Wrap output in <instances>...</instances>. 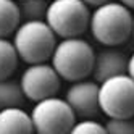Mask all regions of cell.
Listing matches in <instances>:
<instances>
[{
    "instance_id": "obj_2",
    "label": "cell",
    "mask_w": 134,
    "mask_h": 134,
    "mask_svg": "<svg viewBox=\"0 0 134 134\" xmlns=\"http://www.w3.org/2000/svg\"><path fill=\"white\" fill-rule=\"evenodd\" d=\"M95 52L92 45L79 37L62 39L52 52V68L65 81H82L92 73Z\"/></svg>"
},
{
    "instance_id": "obj_6",
    "label": "cell",
    "mask_w": 134,
    "mask_h": 134,
    "mask_svg": "<svg viewBox=\"0 0 134 134\" xmlns=\"http://www.w3.org/2000/svg\"><path fill=\"white\" fill-rule=\"evenodd\" d=\"M29 116L34 134H68L76 123L68 103L57 95L36 102Z\"/></svg>"
},
{
    "instance_id": "obj_16",
    "label": "cell",
    "mask_w": 134,
    "mask_h": 134,
    "mask_svg": "<svg viewBox=\"0 0 134 134\" xmlns=\"http://www.w3.org/2000/svg\"><path fill=\"white\" fill-rule=\"evenodd\" d=\"M68 134H107L103 124L95 120H79L73 124Z\"/></svg>"
},
{
    "instance_id": "obj_1",
    "label": "cell",
    "mask_w": 134,
    "mask_h": 134,
    "mask_svg": "<svg viewBox=\"0 0 134 134\" xmlns=\"http://www.w3.org/2000/svg\"><path fill=\"white\" fill-rule=\"evenodd\" d=\"M89 29L94 39L102 45H121L131 37L132 15L120 2H105L91 13Z\"/></svg>"
},
{
    "instance_id": "obj_8",
    "label": "cell",
    "mask_w": 134,
    "mask_h": 134,
    "mask_svg": "<svg viewBox=\"0 0 134 134\" xmlns=\"http://www.w3.org/2000/svg\"><path fill=\"white\" fill-rule=\"evenodd\" d=\"M76 118L94 120L100 113L99 108V84L92 79H82L73 82L66 89L63 99Z\"/></svg>"
},
{
    "instance_id": "obj_4",
    "label": "cell",
    "mask_w": 134,
    "mask_h": 134,
    "mask_svg": "<svg viewBox=\"0 0 134 134\" xmlns=\"http://www.w3.org/2000/svg\"><path fill=\"white\" fill-rule=\"evenodd\" d=\"M91 10L82 0H53L47 5L44 21L62 39L79 37L89 27Z\"/></svg>"
},
{
    "instance_id": "obj_9",
    "label": "cell",
    "mask_w": 134,
    "mask_h": 134,
    "mask_svg": "<svg viewBox=\"0 0 134 134\" xmlns=\"http://www.w3.org/2000/svg\"><path fill=\"white\" fill-rule=\"evenodd\" d=\"M128 66V55L115 49V47H107L95 53L94 57V66H92V81L94 82H103L105 79L113 78V76L126 74Z\"/></svg>"
},
{
    "instance_id": "obj_5",
    "label": "cell",
    "mask_w": 134,
    "mask_h": 134,
    "mask_svg": "<svg viewBox=\"0 0 134 134\" xmlns=\"http://www.w3.org/2000/svg\"><path fill=\"white\" fill-rule=\"evenodd\" d=\"M99 108L108 118H132L134 115V81L128 74H120L99 84Z\"/></svg>"
},
{
    "instance_id": "obj_15",
    "label": "cell",
    "mask_w": 134,
    "mask_h": 134,
    "mask_svg": "<svg viewBox=\"0 0 134 134\" xmlns=\"http://www.w3.org/2000/svg\"><path fill=\"white\" fill-rule=\"evenodd\" d=\"M103 128L107 134H134L132 118H108Z\"/></svg>"
},
{
    "instance_id": "obj_14",
    "label": "cell",
    "mask_w": 134,
    "mask_h": 134,
    "mask_svg": "<svg viewBox=\"0 0 134 134\" xmlns=\"http://www.w3.org/2000/svg\"><path fill=\"white\" fill-rule=\"evenodd\" d=\"M16 5L20 10V18L23 21H44L49 3H45L44 0H26Z\"/></svg>"
},
{
    "instance_id": "obj_10",
    "label": "cell",
    "mask_w": 134,
    "mask_h": 134,
    "mask_svg": "<svg viewBox=\"0 0 134 134\" xmlns=\"http://www.w3.org/2000/svg\"><path fill=\"white\" fill-rule=\"evenodd\" d=\"M0 134H34L29 113L23 108L0 110Z\"/></svg>"
},
{
    "instance_id": "obj_7",
    "label": "cell",
    "mask_w": 134,
    "mask_h": 134,
    "mask_svg": "<svg viewBox=\"0 0 134 134\" xmlns=\"http://www.w3.org/2000/svg\"><path fill=\"white\" fill-rule=\"evenodd\" d=\"M20 86L24 99L41 102L44 99L55 97L60 89V78L49 63L27 65V68L21 73Z\"/></svg>"
},
{
    "instance_id": "obj_13",
    "label": "cell",
    "mask_w": 134,
    "mask_h": 134,
    "mask_svg": "<svg viewBox=\"0 0 134 134\" xmlns=\"http://www.w3.org/2000/svg\"><path fill=\"white\" fill-rule=\"evenodd\" d=\"M18 66V55L12 41L0 39V79H7Z\"/></svg>"
},
{
    "instance_id": "obj_3",
    "label": "cell",
    "mask_w": 134,
    "mask_h": 134,
    "mask_svg": "<svg viewBox=\"0 0 134 134\" xmlns=\"http://www.w3.org/2000/svg\"><path fill=\"white\" fill-rule=\"evenodd\" d=\"M18 58L27 65L45 63L52 57L57 37L45 21H23L13 32L12 41Z\"/></svg>"
},
{
    "instance_id": "obj_12",
    "label": "cell",
    "mask_w": 134,
    "mask_h": 134,
    "mask_svg": "<svg viewBox=\"0 0 134 134\" xmlns=\"http://www.w3.org/2000/svg\"><path fill=\"white\" fill-rule=\"evenodd\" d=\"M21 18L18 5L12 0H0V39H5L16 31Z\"/></svg>"
},
{
    "instance_id": "obj_11",
    "label": "cell",
    "mask_w": 134,
    "mask_h": 134,
    "mask_svg": "<svg viewBox=\"0 0 134 134\" xmlns=\"http://www.w3.org/2000/svg\"><path fill=\"white\" fill-rule=\"evenodd\" d=\"M24 95L21 91L20 81L7 78L0 79V110L5 108H23Z\"/></svg>"
}]
</instances>
